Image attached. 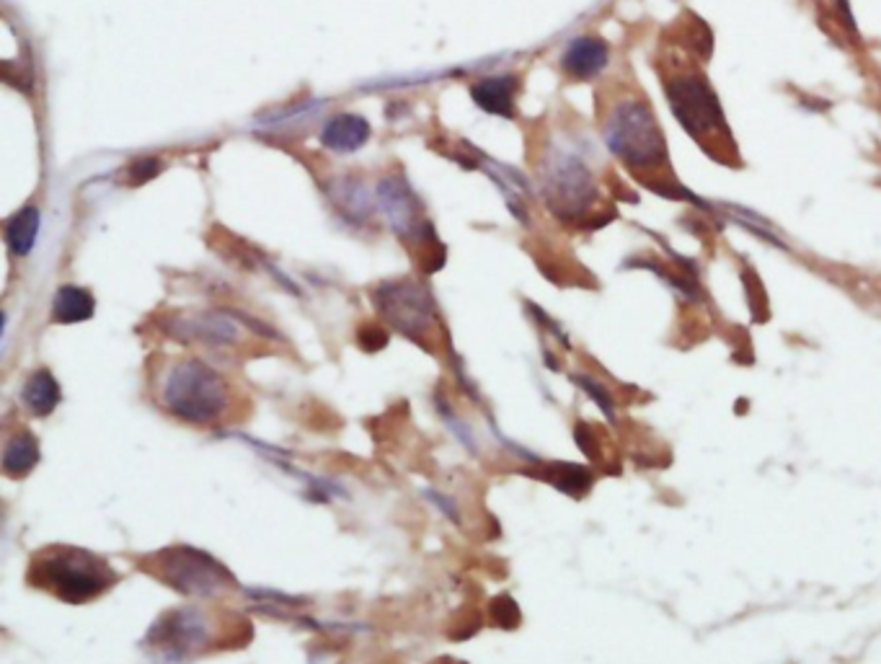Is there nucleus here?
<instances>
[{
	"label": "nucleus",
	"instance_id": "obj_1",
	"mask_svg": "<svg viewBox=\"0 0 881 664\" xmlns=\"http://www.w3.org/2000/svg\"><path fill=\"white\" fill-rule=\"evenodd\" d=\"M608 151L646 187L669 179V145L652 104L644 96H623L603 119Z\"/></svg>",
	"mask_w": 881,
	"mask_h": 664
},
{
	"label": "nucleus",
	"instance_id": "obj_2",
	"mask_svg": "<svg viewBox=\"0 0 881 664\" xmlns=\"http://www.w3.org/2000/svg\"><path fill=\"white\" fill-rule=\"evenodd\" d=\"M662 88L672 117L714 158H727L724 147L735 145L724 106L709 83L706 73L698 68H675L662 73Z\"/></svg>",
	"mask_w": 881,
	"mask_h": 664
},
{
	"label": "nucleus",
	"instance_id": "obj_3",
	"mask_svg": "<svg viewBox=\"0 0 881 664\" xmlns=\"http://www.w3.org/2000/svg\"><path fill=\"white\" fill-rule=\"evenodd\" d=\"M29 584L68 605H86L119 582L107 559L78 546H49L29 564Z\"/></svg>",
	"mask_w": 881,
	"mask_h": 664
},
{
	"label": "nucleus",
	"instance_id": "obj_4",
	"mask_svg": "<svg viewBox=\"0 0 881 664\" xmlns=\"http://www.w3.org/2000/svg\"><path fill=\"white\" fill-rule=\"evenodd\" d=\"M160 406L187 424H217L228 414L230 388L213 365L202 359H176L168 365L158 391Z\"/></svg>",
	"mask_w": 881,
	"mask_h": 664
},
{
	"label": "nucleus",
	"instance_id": "obj_5",
	"mask_svg": "<svg viewBox=\"0 0 881 664\" xmlns=\"http://www.w3.org/2000/svg\"><path fill=\"white\" fill-rule=\"evenodd\" d=\"M147 569L187 597H217L236 588V579L215 556L194 546H171L147 556Z\"/></svg>",
	"mask_w": 881,
	"mask_h": 664
},
{
	"label": "nucleus",
	"instance_id": "obj_6",
	"mask_svg": "<svg viewBox=\"0 0 881 664\" xmlns=\"http://www.w3.org/2000/svg\"><path fill=\"white\" fill-rule=\"evenodd\" d=\"M543 194L559 221L576 223L600 200V187L580 155L556 151L543 168Z\"/></svg>",
	"mask_w": 881,
	"mask_h": 664
},
{
	"label": "nucleus",
	"instance_id": "obj_7",
	"mask_svg": "<svg viewBox=\"0 0 881 664\" xmlns=\"http://www.w3.org/2000/svg\"><path fill=\"white\" fill-rule=\"evenodd\" d=\"M213 626L200 607H176L147 628L143 647L164 662L192 660L210 647Z\"/></svg>",
	"mask_w": 881,
	"mask_h": 664
},
{
	"label": "nucleus",
	"instance_id": "obj_8",
	"mask_svg": "<svg viewBox=\"0 0 881 664\" xmlns=\"http://www.w3.org/2000/svg\"><path fill=\"white\" fill-rule=\"evenodd\" d=\"M376 303L388 321L406 336H421L432 323V300L427 289L412 282H391L376 293Z\"/></svg>",
	"mask_w": 881,
	"mask_h": 664
},
{
	"label": "nucleus",
	"instance_id": "obj_9",
	"mask_svg": "<svg viewBox=\"0 0 881 664\" xmlns=\"http://www.w3.org/2000/svg\"><path fill=\"white\" fill-rule=\"evenodd\" d=\"M610 66V45L597 34H582L561 52V70L572 81H592Z\"/></svg>",
	"mask_w": 881,
	"mask_h": 664
},
{
	"label": "nucleus",
	"instance_id": "obj_10",
	"mask_svg": "<svg viewBox=\"0 0 881 664\" xmlns=\"http://www.w3.org/2000/svg\"><path fill=\"white\" fill-rule=\"evenodd\" d=\"M517 91H520L517 75H489L471 88V96H474V102L481 106L484 111H489V115L512 117Z\"/></svg>",
	"mask_w": 881,
	"mask_h": 664
},
{
	"label": "nucleus",
	"instance_id": "obj_11",
	"mask_svg": "<svg viewBox=\"0 0 881 664\" xmlns=\"http://www.w3.org/2000/svg\"><path fill=\"white\" fill-rule=\"evenodd\" d=\"M370 124L368 119L357 115H340L331 117L326 127H323L321 140L323 145L336 153H355L370 140Z\"/></svg>",
	"mask_w": 881,
	"mask_h": 664
},
{
	"label": "nucleus",
	"instance_id": "obj_12",
	"mask_svg": "<svg viewBox=\"0 0 881 664\" xmlns=\"http://www.w3.org/2000/svg\"><path fill=\"white\" fill-rule=\"evenodd\" d=\"M60 401H62L60 383L49 370L32 372V376L26 378L24 388H21V404H24V408L32 416H39V419L52 414L55 408L60 406Z\"/></svg>",
	"mask_w": 881,
	"mask_h": 664
},
{
	"label": "nucleus",
	"instance_id": "obj_13",
	"mask_svg": "<svg viewBox=\"0 0 881 664\" xmlns=\"http://www.w3.org/2000/svg\"><path fill=\"white\" fill-rule=\"evenodd\" d=\"M41 461V450L37 435L29 432V429H21L5 442L3 448V473L9 478H24L37 469Z\"/></svg>",
	"mask_w": 881,
	"mask_h": 664
},
{
	"label": "nucleus",
	"instance_id": "obj_14",
	"mask_svg": "<svg viewBox=\"0 0 881 664\" xmlns=\"http://www.w3.org/2000/svg\"><path fill=\"white\" fill-rule=\"evenodd\" d=\"M96 300L88 289L78 285H62L55 293L52 300V321L55 323H83L94 316Z\"/></svg>",
	"mask_w": 881,
	"mask_h": 664
},
{
	"label": "nucleus",
	"instance_id": "obj_15",
	"mask_svg": "<svg viewBox=\"0 0 881 664\" xmlns=\"http://www.w3.org/2000/svg\"><path fill=\"white\" fill-rule=\"evenodd\" d=\"M37 233H39V210L24 208L5 223V244H9L11 253L26 257V253L34 249V244H37Z\"/></svg>",
	"mask_w": 881,
	"mask_h": 664
},
{
	"label": "nucleus",
	"instance_id": "obj_16",
	"mask_svg": "<svg viewBox=\"0 0 881 664\" xmlns=\"http://www.w3.org/2000/svg\"><path fill=\"white\" fill-rule=\"evenodd\" d=\"M548 484H553L556 489L572 494V497H582L584 491L590 489V471L584 469V465H574V463H559V465H551L546 473Z\"/></svg>",
	"mask_w": 881,
	"mask_h": 664
},
{
	"label": "nucleus",
	"instance_id": "obj_17",
	"mask_svg": "<svg viewBox=\"0 0 881 664\" xmlns=\"http://www.w3.org/2000/svg\"><path fill=\"white\" fill-rule=\"evenodd\" d=\"M574 383H576V386H580V388H582V391H584V393H587V395H590V399H592V401H595V404H597V406H600V408H603V414H605V416H608V419H610V422H616V404H612L610 393H608V391H605V388H603L600 383H597V380H595V378H587V376H574Z\"/></svg>",
	"mask_w": 881,
	"mask_h": 664
},
{
	"label": "nucleus",
	"instance_id": "obj_18",
	"mask_svg": "<svg viewBox=\"0 0 881 664\" xmlns=\"http://www.w3.org/2000/svg\"><path fill=\"white\" fill-rule=\"evenodd\" d=\"M160 171V164L155 158H138L135 164L130 166V181L132 183H143V181H147V179H153L155 174Z\"/></svg>",
	"mask_w": 881,
	"mask_h": 664
},
{
	"label": "nucleus",
	"instance_id": "obj_19",
	"mask_svg": "<svg viewBox=\"0 0 881 664\" xmlns=\"http://www.w3.org/2000/svg\"><path fill=\"white\" fill-rule=\"evenodd\" d=\"M427 497L432 499V501H437V507H440L442 512H448V518H450V520H455V522L461 520V518H457V510H455V507H453V499L442 497V494H437V491H427Z\"/></svg>",
	"mask_w": 881,
	"mask_h": 664
}]
</instances>
